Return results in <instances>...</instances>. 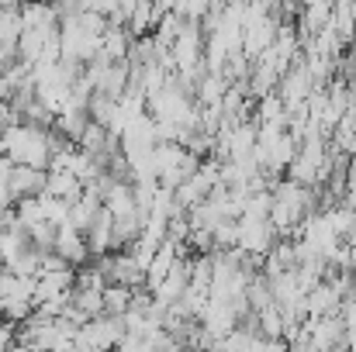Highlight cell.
Returning <instances> with one entry per match:
<instances>
[{"label":"cell","mask_w":356,"mask_h":352,"mask_svg":"<svg viewBox=\"0 0 356 352\" xmlns=\"http://www.w3.org/2000/svg\"><path fill=\"white\" fill-rule=\"evenodd\" d=\"M277 242V228L270 221H249V218H238V242L236 249L249 252V255H266Z\"/></svg>","instance_id":"cell-1"},{"label":"cell","mask_w":356,"mask_h":352,"mask_svg":"<svg viewBox=\"0 0 356 352\" xmlns=\"http://www.w3.org/2000/svg\"><path fill=\"white\" fill-rule=\"evenodd\" d=\"M52 252L56 255H63L73 269L76 266H83L87 259H90V249H87V238H83V232H76L70 221L66 225H59L56 228V242H52Z\"/></svg>","instance_id":"cell-2"},{"label":"cell","mask_w":356,"mask_h":352,"mask_svg":"<svg viewBox=\"0 0 356 352\" xmlns=\"http://www.w3.org/2000/svg\"><path fill=\"white\" fill-rule=\"evenodd\" d=\"M45 173L49 169H31V166H14L10 176H7V190L14 201L21 197H38L45 190Z\"/></svg>","instance_id":"cell-3"},{"label":"cell","mask_w":356,"mask_h":352,"mask_svg":"<svg viewBox=\"0 0 356 352\" xmlns=\"http://www.w3.org/2000/svg\"><path fill=\"white\" fill-rule=\"evenodd\" d=\"M42 194H45V197H56V201H66V204H76L80 194H83V183H80L73 173H66V169H49Z\"/></svg>","instance_id":"cell-4"},{"label":"cell","mask_w":356,"mask_h":352,"mask_svg":"<svg viewBox=\"0 0 356 352\" xmlns=\"http://www.w3.org/2000/svg\"><path fill=\"white\" fill-rule=\"evenodd\" d=\"M128 49H131V38H128V28L121 24H108V31L101 35V59L108 62H124L128 59Z\"/></svg>","instance_id":"cell-5"},{"label":"cell","mask_w":356,"mask_h":352,"mask_svg":"<svg viewBox=\"0 0 356 352\" xmlns=\"http://www.w3.org/2000/svg\"><path fill=\"white\" fill-rule=\"evenodd\" d=\"M111 225H115L111 211H104V208H101V215H97V218L90 221V228L83 232L90 255H104V252H111Z\"/></svg>","instance_id":"cell-6"},{"label":"cell","mask_w":356,"mask_h":352,"mask_svg":"<svg viewBox=\"0 0 356 352\" xmlns=\"http://www.w3.org/2000/svg\"><path fill=\"white\" fill-rule=\"evenodd\" d=\"M104 211H111V218H124L135 211V194H131V183L128 180H115L104 194Z\"/></svg>","instance_id":"cell-7"},{"label":"cell","mask_w":356,"mask_h":352,"mask_svg":"<svg viewBox=\"0 0 356 352\" xmlns=\"http://www.w3.org/2000/svg\"><path fill=\"white\" fill-rule=\"evenodd\" d=\"M21 21H24V28H49V24H59L56 7H52L49 0H28V3L21 7Z\"/></svg>","instance_id":"cell-8"},{"label":"cell","mask_w":356,"mask_h":352,"mask_svg":"<svg viewBox=\"0 0 356 352\" xmlns=\"http://www.w3.org/2000/svg\"><path fill=\"white\" fill-rule=\"evenodd\" d=\"M70 297H73V308H76L87 321L97 318V315H104V297H101V290H80V287H73Z\"/></svg>","instance_id":"cell-9"},{"label":"cell","mask_w":356,"mask_h":352,"mask_svg":"<svg viewBox=\"0 0 356 352\" xmlns=\"http://www.w3.org/2000/svg\"><path fill=\"white\" fill-rule=\"evenodd\" d=\"M21 31H24L21 7H0V45H17Z\"/></svg>","instance_id":"cell-10"},{"label":"cell","mask_w":356,"mask_h":352,"mask_svg":"<svg viewBox=\"0 0 356 352\" xmlns=\"http://www.w3.org/2000/svg\"><path fill=\"white\" fill-rule=\"evenodd\" d=\"M101 297H104V315H111V318H121L128 311V304H131V290L121 287V283H108L101 290Z\"/></svg>","instance_id":"cell-11"},{"label":"cell","mask_w":356,"mask_h":352,"mask_svg":"<svg viewBox=\"0 0 356 352\" xmlns=\"http://www.w3.org/2000/svg\"><path fill=\"white\" fill-rule=\"evenodd\" d=\"M256 321H259V335L263 339H284V315H280L277 304L256 311Z\"/></svg>","instance_id":"cell-12"},{"label":"cell","mask_w":356,"mask_h":352,"mask_svg":"<svg viewBox=\"0 0 356 352\" xmlns=\"http://www.w3.org/2000/svg\"><path fill=\"white\" fill-rule=\"evenodd\" d=\"M0 131H3V128H0Z\"/></svg>","instance_id":"cell-13"}]
</instances>
